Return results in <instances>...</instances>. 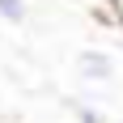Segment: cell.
<instances>
[{
	"mask_svg": "<svg viewBox=\"0 0 123 123\" xmlns=\"http://www.w3.org/2000/svg\"><path fill=\"white\" fill-rule=\"evenodd\" d=\"M76 76L89 81V85H111L115 81V60L102 47H85V51H76Z\"/></svg>",
	"mask_w": 123,
	"mask_h": 123,
	"instance_id": "6da1fadb",
	"label": "cell"
},
{
	"mask_svg": "<svg viewBox=\"0 0 123 123\" xmlns=\"http://www.w3.org/2000/svg\"><path fill=\"white\" fill-rule=\"evenodd\" d=\"M72 119L76 123H111V115L102 106H93V102H72Z\"/></svg>",
	"mask_w": 123,
	"mask_h": 123,
	"instance_id": "3957f363",
	"label": "cell"
},
{
	"mask_svg": "<svg viewBox=\"0 0 123 123\" xmlns=\"http://www.w3.org/2000/svg\"><path fill=\"white\" fill-rule=\"evenodd\" d=\"M111 9H115V17H119V30H123V0H111Z\"/></svg>",
	"mask_w": 123,
	"mask_h": 123,
	"instance_id": "277c9868",
	"label": "cell"
},
{
	"mask_svg": "<svg viewBox=\"0 0 123 123\" xmlns=\"http://www.w3.org/2000/svg\"><path fill=\"white\" fill-rule=\"evenodd\" d=\"M106 4H111V0H106Z\"/></svg>",
	"mask_w": 123,
	"mask_h": 123,
	"instance_id": "5b68a950",
	"label": "cell"
},
{
	"mask_svg": "<svg viewBox=\"0 0 123 123\" xmlns=\"http://www.w3.org/2000/svg\"><path fill=\"white\" fill-rule=\"evenodd\" d=\"M119 123H123V119H119Z\"/></svg>",
	"mask_w": 123,
	"mask_h": 123,
	"instance_id": "8992f818",
	"label": "cell"
},
{
	"mask_svg": "<svg viewBox=\"0 0 123 123\" xmlns=\"http://www.w3.org/2000/svg\"><path fill=\"white\" fill-rule=\"evenodd\" d=\"M25 17H30V0H0V21L21 25Z\"/></svg>",
	"mask_w": 123,
	"mask_h": 123,
	"instance_id": "7a4b0ae2",
	"label": "cell"
}]
</instances>
